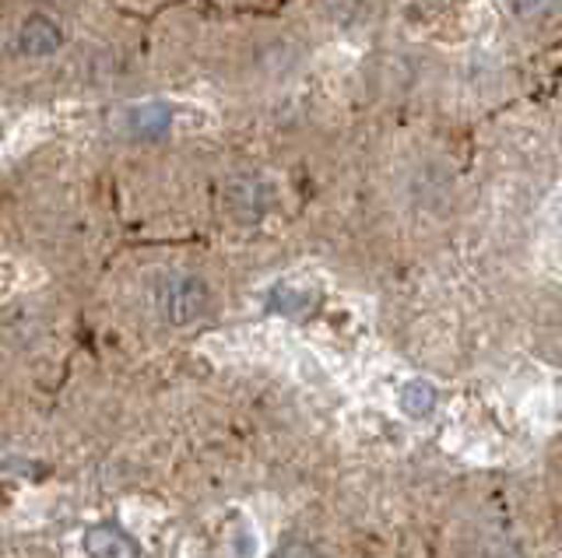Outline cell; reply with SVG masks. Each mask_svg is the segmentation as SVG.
I'll use <instances>...</instances> for the list:
<instances>
[{
    "label": "cell",
    "mask_w": 562,
    "mask_h": 558,
    "mask_svg": "<svg viewBox=\"0 0 562 558\" xmlns=\"http://www.w3.org/2000/svg\"><path fill=\"white\" fill-rule=\"evenodd\" d=\"M211 306V288L201 277H169V282L158 288V309L172 327H187L198 323Z\"/></svg>",
    "instance_id": "6da1fadb"
},
{
    "label": "cell",
    "mask_w": 562,
    "mask_h": 558,
    "mask_svg": "<svg viewBox=\"0 0 562 558\" xmlns=\"http://www.w3.org/2000/svg\"><path fill=\"white\" fill-rule=\"evenodd\" d=\"M60 43H64L60 25L43 19V14H32V19L22 25V32H18L14 49L22 57H49V54H57Z\"/></svg>",
    "instance_id": "7a4b0ae2"
},
{
    "label": "cell",
    "mask_w": 562,
    "mask_h": 558,
    "mask_svg": "<svg viewBox=\"0 0 562 558\" xmlns=\"http://www.w3.org/2000/svg\"><path fill=\"white\" fill-rule=\"evenodd\" d=\"M85 551L95 558H131L137 555V545L116 527H92L85 534Z\"/></svg>",
    "instance_id": "3957f363"
},
{
    "label": "cell",
    "mask_w": 562,
    "mask_h": 558,
    "mask_svg": "<svg viewBox=\"0 0 562 558\" xmlns=\"http://www.w3.org/2000/svg\"><path fill=\"white\" fill-rule=\"evenodd\" d=\"M169 119H172L169 106H162V102H140V106L127 113V130L134 137H158V134H166Z\"/></svg>",
    "instance_id": "277c9868"
},
{
    "label": "cell",
    "mask_w": 562,
    "mask_h": 558,
    "mask_svg": "<svg viewBox=\"0 0 562 558\" xmlns=\"http://www.w3.org/2000/svg\"><path fill=\"white\" fill-rule=\"evenodd\" d=\"M397 408L408 418H426L436 408V387L429 379H408L397 390Z\"/></svg>",
    "instance_id": "5b68a950"
},
{
    "label": "cell",
    "mask_w": 562,
    "mask_h": 558,
    "mask_svg": "<svg viewBox=\"0 0 562 558\" xmlns=\"http://www.w3.org/2000/svg\"><path fill=\"white\" fill-rule=\"evenodd\" d=\"M271 306H274L278 312H285V317H295V312H303V309H306V295L281 285V288L271 292Z\"/></svg>",
    "instance_id": "8992f818"
},
{
    "label": "cell",
    "mask_w": 562,
    "mask_h": 558,
    "mask_svg": "<svg viewBox=\"0 0 562 558\" xmlns=\"http://www.w3.org/2000/svg\"><path fill=\"white\" fill-rule=\"evenodd\" d=\"M562 0H514V8L520 19H544V14L559 11Z\"/></svg>",
    "instance_id": "52a82bcc"
}]
</instances>
